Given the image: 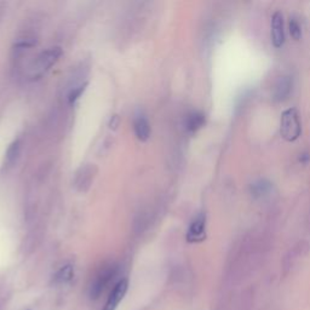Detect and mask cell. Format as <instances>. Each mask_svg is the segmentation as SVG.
Instances as JSON below:
<instances>
[{"mask_svg":"<svg viewBox=\"0 0 310 310\" xmlns=\"http://www.w3.org/2000/svg\"><path fill=\"white\" fill-rule=\"evenodd\" d=\"M280 133L284 140L293 142L301 136V122L298 112L294 108H289L281 115Z\"/></svg>","mask_w":310,"mask_h":310,"instance_id":"obj_1","label":"cell"},{"mask_svg":"<svg viewBox=\"0 0 310 310\" xmlns=\"http://www.w3.org/2000/svg\"><path fill=\"white\" fill-rule=\"evenodd\" d=\"M117 271V266L111 264L102 268L101 270L97 273V275L95 276L94 280H92L91 286H90V297H91L92 299H97L102 293H103L104 288H106L107 286H108V284L115 278Z\"/></svg>","mask_w":310,"mask_h":310,"instance_id":"obj_2","label":"cell"},{"mask_svg":"<svg viewBox=\"0 0 310 310\" xmlns=\"http://www.w3.org/2000/svg\"><path fill=\"white\" fill-rule=\"evenodd\" d=\"M61 56H62V48L60 46L50 48L48 50L44 51V52H42L38 56L35 65H37V68L40 72H45L55 65L60 60Z\"/></svg>","mask_w":310,"mask_h":310,"instance_id":"obj_3","label":"cell"},{"mask_svg":"<svg viewBox=\"0 0 310 310\" xmlns=\"http://www.w3.org/2000/svg\"><path fill=\"white\" fill-rule=\"evenodd\" d=\"M127 287H129V281L126 279H121L117 285L114 286V288L112 289L111 294H109L108 299L106 302V306L103 307L102 310H115L117 309L118 304L121 302V299L124 298V296L126 294Z\"/></svg>","mask_w":310,"mask_h":310,"instance_id":"obj_4","label":"cell"},{"mask_svg":"<svg viewBox=\"0 0 310 310\" xmlns=\"http://www.w3.org/2000/svg\"><path fill=\"white\" fill-rule=\"evenodd\" d=\"M271 40L275 48H281L285 42L284 33V19L281 12L276 11L271 17Z\"/></svg>","mask_w":310,"mask_h":310,"instance_id":"obj_5","label":"cell"},{"mask_svg":"<svg viewBox=\"0 0 310 310\" xmlns=\"http://www.w3.org/2000/svg\"><path fill=\"white\" fill-rule=\"evenodd\" d=\"M205 223H206V218H205V215L201 214L191 222V227H189L188 234H187V239L191 242H198L201 241L205 238Z\"/></svg>","mask_w":310,"mask_h":310,"instance_id":"obj_6","label":"cell"},{"mask_svg":"<svg viewBox=\"0 0 310 310\" xmlns=\"http://www.w3.org/2000/svg\"><path fill=\"white\" fill-rule=\"evenodd\" d=\"M133 129H135V133L137 136V138L142 142L147 141L150 136V126L148 120L144 117H137L135 120V124H133Z\"/></svg>","mask_w":310,"mask_h":310,"instance_id":"obj_7","label":"cell"},{"mask_svg":"<svg viewBox=\"0 0 310 310\" xmlns=\"http://www.w3.org/2000/svg\"><path fill=\"white\" fill-rule=\"evenodd\" d=\"M292 88V81L288 76H283L280 78L279 83L275 86V92H274V96L278 101H283L286 97L288 96L289 91Z\"/></svg>","mask_w":310,"mask_h":310,"instance_id":"obj_8","label":"cell"},{"mask_svg":"<svg viewBox=\"0 0 310 310\" xmlns=\"http://www.w3.org/2000/svg\"><path fill=\"white\" fill-rule=\"evenodd\" d=\"M253 304H255V289L248 287L241 293L238 310H252Z\"/></svg>","mask_w":310,"mask_h":310,"instance_id":"obj_9","label":"cell"},{"mask_svg":"<svg viewBox=\"0 0 310 310\" xmlns=\"http://www.w3.org/2000/svg\"><path fill=\"white\" fill-rule=\"evenodd\" d=\"M205 122V115L202 113L195 112L191 113V115L187 119V130L191 132H195L196 130H199L200 127L204 125Z\"/></svg>","mask_w":310,"mask_h":310,"instance_id":"obj_10","label":"cell"},{"mask_svg":"<svg viewBox=\"0 0 310 310\" xmlns=\"http://www.w3.org/2000/svg\"><path fill=\"white\" fill-rule=\"evenodd\" d=\"M92 178V170L90 166L81 168V173H79L76 177V187L79 191H86V188L90 186V182Z\"/></svg>","mask_w":310,"mask_h":310,"instance_id":"obj_11","label":"cell"},{"mask_svg":"<svg viewBox=\"0 0 310 310\" xmlns=\"http://www.w3.org/2000/svg\"><path fill=\"white\" fill-rule=\"evenodd\" d=\"M73 275H74V270H73V268H72V265L63 266V268L60 269V270L57 271V274H56L55 283L56 284L67 283V281H69L72 278H73Z\"/></svg>","mask_w":310,"mask_h":310,"instance_id":"obj_12","label":"cell"},{"mask_svg":"<svg viewBox=\"0 0 310 310\" xmlns=\"http://www.w3.org/2000/svg\"><path fill=\"white\" fill-rule=\"evenodd\" d=\"M289 34L293 38L294 40H299L302 37V29H301V24L297 21L296 19H289Z\"/></svg>","mask_w":310,"mask_h":310,"instance_id":"obj_13","label":"cell"},{"mask_svg":"<svg viewBox=\"0 0 310 310\" xmlns=\"http://www.w3.org/2000/svg\"><path fill=\"white\" fill-rule=\"evenodd\" d=\"M20 154V141H15L14 143H11V145L9 147L6 152V159L9 163L16 160V158Z\"/></svg>","mask_w":310,"mask_h":310,"instance_id":"obj_14","label":"cell"},{"mask_svg":"<svg viewBox=\"0 0 310 310\" xmlns=\"http://www.w3.org/2000/svg\"><path fill=\"white\" fill-rule=\"evenodd\" d=\"M84 90H85V85H81V86H79V88L72 90L71 94H69V97H68L69 103H74V102H75L76 99H78L79 97L81 96V94L84 92Z\"/></svg>","mask_w":310,"mask_h":310,"instance_id":"obj_15","label":"cell"},{"mask_svg":"<svg viewBox=\"0 0 310 310\" xmlns=\"http://www.w3.org/2000/svg\"><path fill=\"white\" fill-rule=\"evenodd\" d=\"M118 124H119V117H118V115H114V117L112 118V120H111V129L113 127V129H115V127L118 126Z\"/></svg>","mask_w":310,"mask_h":310,"instance_id":"obj_16","label":"cell"}]
</instances>
